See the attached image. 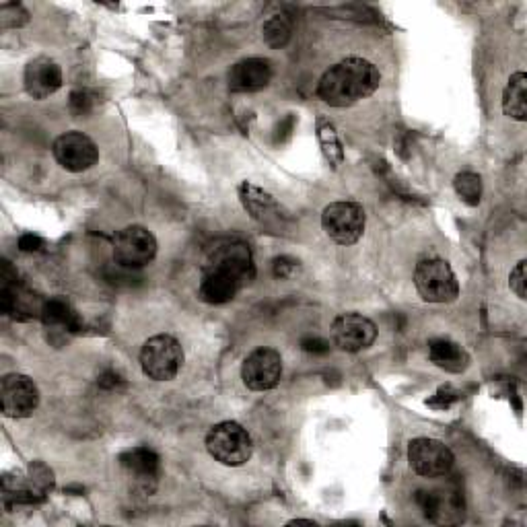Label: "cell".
<instances>
[{
    "instance_id": "4dcf8cb0",
    "label": "cell",
    "mask_w": 527,
    "mask_h": 527,
    "mask_svg": "<svg viewBox=\"0 0 527 527\" xmlns=\"http://www.w3.org/2000/svg\"><path fill=\"white\" fill-rule=\"evenodd\" d=\"M297 270H299V262L295 258H289V256H280L272 262V274L280 280L293 278Z\"/></svg>"
},
{
    "instance_id": "d4e9b609",
    "label": "cell",
    "mask_w": 527,
    "mask_h": 527,
    "mask_svg": "<svg viewBox=\"0 0 527 527\" xmlns=\"http://www.w3.org/2000/svg\"><path fill=\"white\" fill-rule=\"evenodd\" d=\"M103 276L110 285H116V287H134L140 283V280H143V274H140L138 268L124 266L116 260L103 268Z\"/></svg>"
},
{
    "instance_id": "484cf974",
    "label": "cell",
    "mask_w": 527,
    "mask_h": 527,
    "mask_svg": "<svg viewBox=\"0 0 527 527\" xmlns=\"http://www.w3.org/2000/svg\"><path fill=\"white\" fill-rule=\"evenodd\" d=\"M68 108L77 118L89 116L95 108V95L91 91H85V89L73 91L70 93V99H68Z\"/></svg>"
},
{
    "instance_id": "f1b7e54d",
    "label": "cell",
    "mask_w": 527,
    "mask_h": 527,
    "mask_svg": "<svg viewBox=\"0 0 527 527\" xmlns=\"http://www.w3.org/2000/svg\"><path fill=\"white\" fill-rule=\"evenodd\" d=\"M458 400H460V394L455 392L451 385H443V388H439V392L431 400H427V406H431L435 410H447Z\"/></svg>"
},
{
    "instance_id": "d6986e66",
    "label": "cell",
    "mask_w": 527,
    "mask_h": 527,
    "mask_svg": "<svg viewBox=\"0 0 527 527\" xmlns=\"http://www.w3.org/2000/svg\"><path fill=\"white\" fill-rule=\"evenodd\" d=\"M239 289L241 285L233 276L217 270H202L198 297L208 305H225L235 299Z\"/></svg>"
},
{
    "instance_id": "8fae6325",
    "label": "cell",
    "mask_w": 527,
    "mask_h": 527,
    "mask_svg": "<svg viewBox=\"0 0 527 527\" xmlns=\"http://www.w3.org/2000/svg\"><path fill=\"white\" fill-rule=\"evenodd\" d=\"M52 153L60 167H64L66 171H73V173L91 169L99 159L97 145L83 132L60 134L54 140Z\"/></svg>"
},
{
    "instance_id": "1f68e13d",
    "label": "cell",
    "mask_w": 527,
    "mask_h": 527,
    "mask_svg": "<svg viewBox=\"0 0 527 527\" xmlns=\"http://www.w3.org/2000/svg\"><path fill=\"white\" fill-rule=\"evenodd\" d=\"M44 248V239L33 235V233H25L21 235L19 239V250L21 252H27V254H33V252H40Z\"/></svg>"
},
{
    "instance_id": "30bf717a",
    "label": "cell",
    "mask_w": 527,
    "mask_h": 527,
    "mask_svg": "<svg viewBox=\"0 0 527 527\" xmlns=\"http://www.w3.org/2000/svg\"><path fill=\"white\" fill-rule=\"evenodd\" d=\"M0 402L7 418H27L40 406V390L31 377L9 373L0 381Z\"/></svg>"
},
{
    "instance_id": "4fadbf2b",
    "label": "cell",
    "mask_w": 527,
    "mask_h": 527,
    "mask_svg": "<svg viewBox=\"0 0 527 527\" xmlns=\"http://www.w3.org/2000/svg\"><path fill=\"white\" fill-rule=\"evenodd\" d=\"M414 501L431 523H458L464 519V501L453 490H418Z\"/></svg>"
},
{
    "instance_id": "ba28073f",
    "label": "cell",
    "mask_w": 527,
    "mask_h": 527,
    "mask_svg": "<svg viewBox=\"0 0 527 527\" xmlns=\"http://www.w3.org/2000/svg\"><path fill=\"white\" fill-rule=\"evenodd\" d=\"M410 468L423 478H441L453 468V451L439 439L418 437L408 445Z\"/></svg>"
},
{
    "instance_id": "ac0fdd59",
    "label": "cell",
    "mask_w": 527,
    "mask_h": 527,
    "mask_svg": "<svg viewBox=\"0 0 527 527\" xmlns=\"http://www.w3.org/2000/svg\"><path fill=\"white\" fill-rule=\"evenodd\" d=\"M40 320L44 322V326L52 334H56L60 338L77 334L83 328V320H81L79 311L73 307V303H70L66 297L46 299Z\"/></svg>"
},
{
    "instance_id": "52a82bcc",
    "label": "cell",
    "mask_w": 527,
    "mask_h": 527,
    "mask_svg": "<svg viewBox=\"0 0 527 527\" xmlns=\"http://www.w3.org/2000/svg\"><path fill=\"white\" fill-rule=\"evenodd\" d=\"M157 256V239L143 225H128L114 237V260L130 266L143 268Z\"/></svg>"
},
{
    "instance_id": "cb8c5ba5",
    "label": "cell",
    "mask_w": 527,
    "mask_h": 527,
    "mask_svg": "<svg viewBox=\"0 0 527 527\" xmlns=\"http://www.w3.org/2000/svg\"><path fill=\"white\" fill-rule=\"evenodd\" d=\"M453 190L468 206H478L482 200V178L474 171H462L455 175Z\"/></svg>"
},
{
    "instance_id": "836d02e7",
    "label": "cell",
    "mask_w": 527,
    "mask_h": 527,
    "mask_svg": "<svg viewBox=\"0 0 527 527\" xmlns=\"http://www.w3.org/2000/svg\"><path fill=\"white\" fill-rule=\"evenodd\" d=\"M120 383H124V379L116 371H105L99 377V385H101V388H105V390H116Z\"/></svg>"
},
{
    "instance_id": "7c38bea8",
    "label": "cell",
    "mask_w": 527,
    "mask_h": 527,
    "mask_svg": "<svg viewBox=\"0 0 527 527\" xmlns=\"http://www.w3.org/2000/svg\"><path fill=\"white\" fill-rule=\"evenodd\" d=\"M377 338V326L361 313H342L332 324V340L346 353H361Z\"/></svg>"
},
{
    "instance_id": "603a6c76",
    "label": "cell",
    "mask_w": 527,
    "mask_h": 527,
    "mask_svg": "<svg viewBox=\"0 0 527 527\" xmlns=\"http://www.w3.org/2000/svg\"><path fill=\"white\" fill-rule=\"evenodd\" d=\"M293 33L291 19L287 15H274L262 27V38L270 48H283L289 44Z\"/></svg>"
},
{
    "instance_id": "4316f807",
    "label": "cell",
    "mask_w": 527,
    "mask_h": 527,
    "mask_svg": "<svg viewBox=\"0 0 527 527\" xmlns=\"http://www.w3.org/2000/svg\"><path fill=\"white\" fill-rule=\"evenodd\" d=\"M29 21V13L23 5H3L0 7V23L3 27H23Z\"/></svg>"
},
{
    "instance_id": "9c48e42d",
    "label": "cell",
    "mask_w": 527,
    "mask_h": 527,
    "mask_svg": "<svg viewBox=\"0 0 527 527\" xmlns=\"http://www.w3.org/2000/svg\"><path fill=\"white\" fill-rule=\"evenodd\" d=\"M283 377V357L274 348H256L245 357L241 367V379L252 392L274 390Z\"/></svg>"
},
{
    "instance_id": "6da1fadb",
    "label": "cell",
    "mask_w": 527,
    "mask_h": 527,
    "mask_svg": "<svg viewBox=\"0 0 527 527\" xmlns=\"http://www.w3.org/2000/svg\"><path fill=\"white\" fill-rule=\"evenodd\" d=\"M379 68L359 56H350L330 66L318 83V95L332 108H348L377 91Z\"/></svg>"
},
{
    "instance_id": "e0dca14e",
    "label": "cell",
    "mask_w": 527,
    "mask_h": 527,
    "mask_svg": "<svg viewBox=\"0 0 527 527\" xmlns=\"http://www.w3.org/2000/svg\"><path fill=\"white\" fill-rule=\"evenodd\" d=\"M272 79V66L264 58H245L231 66L229 70V89L233 93H254L268 87Z\"/></svg>"
},
{
    "instance_id": "e575fe53",
    "label": "cell",
    "mask_w": 527,
    "mask_h": 527,
    "mask_svg": "<svg viewBox=\"0 0 527 527\" xmlns=\"http://www.w3.org/2000/svg\"><path fill=\"white\" fill-rule=\"evenodd\" d=\"M287 525H315V521H311V519H291Z\"/></svg>"
},
{
    "instance_id": "9a60e30c",
    "label": "cell",
    "mask_w": 527,
    "mask_h": 527,
    "mask_svg": "<svg viewBox=\"0 0 527 527\" xmlns=\"http://www.w3.org/2000/svg\"><path fill=\"white\" fill-rule=\"evenodd\" d=\"M23 85L29 97L48 99L62 87V68L48 56H40L25 66Z\"/></svg>"
},
{
    "instance_id": "44dd1931",
    "label": "cell",
    "mask_w": 527,
    "mask_h": 527,
    "mask_svg": "<svg viewBox=\"0 0 527 527\" xmlns=\"http://www.w3.org/2000/svg\"><path fill=\"white\" fill-rule=\"evenodd\" d=\"M503 112L511 120L525 122L527 120V77L525 73H515L507 81L503 91Z\"/></svg>"
},
{
    "instance_id": "5bb4252c",
    "label": "cell",
    "mask_w": 527,
    "mask_h": 527,
    "mask_svg": "<svg viewBox=\"0 0 527 527\" xmlns=\"http://www.w3.org/2000/svg\"><path fill=\"white\" fill-rule=\"evenodd\" d=\"M120 464L134 480L136 488H143L145 493H153L155 484L161 476V458L151 447H134L120 455Z\"/></svg>"
},
{
    "instance_id": "277c9868",
    "label": "cell",
    "mask_w": 527,
    "mask_h": 527,
    "mask_svg": "<svg viewBox=\"0 0 527 527\" xmlns=\"http://www.w3.org/2000/svg\"><path fill=\"white\" fill-rule=\"evenodd\" d=\"M184 365V348L173 336L159 334L140 350V367L153 381H171Z\"/></svg>"
},
{
    "instance_id": "8992f818",
    "label": "cell",
    "mask_w": 527,
    "mask_h": 527,
    "mask_svg": "<svg viewBox=\"0 0 527 527\" xmlns=\"http://www.w3.org/2000/svg\"><path fill=\"white\" fill-rule=\"evenodd\" d=\"M202 270H217L233 276L241 287L250 285L256 276V264L252 250L243 241H223L210 250Z\"/></svg>"
},
{
    "instance_id": "7a4b0ae2",
    "label": "cell",
    "mask_w": 527,
    "mask_h": 527,
    "mask_svg": "<svg viewBox=\"0 0 527 527\" xmlns=\"http://www.w3.org/2000/svg\"><path fill=\"white\" fill-rule=\"evenodd\" d=\"M206 449L210 458L227 468L248 464L254 453V439L250 431L233 420L215 425L206 435Z\"/></svg>"
},
{
    "instance_id": "83f0119b",
    "label": "cell",
    "mask_w": 527,
    "mask_h": 527,
    "mask_svg": "<svg viewBox=\"0 0 527 527\" xmlns=\"http://www.w3.org/2000/svg\"><path fill=\"white\" fill-rule=\"evenodd\" d=\"M509 287L521 301L527 299V260L517 262V266L511 270Z\"/></svg>"
},
{
    "instance_id": "ffe728a7",
    "label": "cell",
    "mask_w": 527,
    "mask_h": 527,
    "mask_svg": "<svg viewBox=\"0 0 527 527\" xmlns=\"http://www.w3.org/2000/svg\"><path fill=\"white\" fill-rule=\"evenodd\" d=\"M429 357L431 361L449 373H462L468 367V355L460 344L447 338H435L429 342Z\"/></svg>"
},
{
    "instance_id": "2e32d148",
    "label": "cell",
    "mask_w": 527,
    "mask_h": 527,
    "mask_svg": "<svg viewBox=\"0 0 527 527\" xmlns=\"http://www.w3.org/2000/svg\"><path fill=\"white\" fill-rule=\"evenodd\" d=\"M237 192H239V200H241L243 208L248 210V215L256 223H260L262 227L274 229L280 225V221H283L278 202L266 190H262L250 182H241Z\"/></svg>"
},
{
    "instance_id": "7402d4cb",
    "label": "cell",
    "mask_w": 527,
    "mask_h": 527,
    "mask_svg": "<svg viewBox=\"0 0 527 527\" xmlns=\"http://www.w3.org/2000/svg\"><path fill=\"white\" fill-rule=\"evenodd\" d=\"M318 140H320V147H322V153H324L328 165L332 169H340V165L344 163V147L340 143L338 132H336L332 122H328L324 118L318 120Z\"/></svg>"
},
{
    "instance_id": "d6a6232c",
    "label": "cell",
    "mask_w": 527,
    "mask_h": 527,
    "mask_svg": "<svg viewBox=\"0 0 527 527\" xmlns=\"http://www.w3.org/2000/svg\"><path fill=\"white\" fill-rule=\"evenodd\" d=\"M293 130H295V118L287 116L283 122L278 124L276 132H274V143H285V140L291 138Z\"/></svg>"
},
{
    "instance_id": "f546056e",
    "label": "cell",
    "mask_w": 527,
    "mask_h": 527,
    "mask_svg": "<svg viewBox=\"0 0 527 527\" xmlns=\"http://www.w3.org/2000/svg\"><path fill=\"white\" fill-rule=\"evenodd\" d=\"M301 350L307 355H326L330 353V342L318 334H307L301 338Z\"/></svg>"
},
{
    "instance_id": "5b68a950",
    "label": "cell",
    "mask_w": 527,
    "mask_h": 527,
    "mask_svg": "<svg viewBox=\"0 0 527 527\" xmlns=\"http://www.w3.org/2000/svg\"><path fill=\"white\" fill-rule=\"evenodd\" d=\"M365 225H367L365 208L350 200L332 202L322 213V227L326 235L338 245L357 243L365 233Z\"/></svg>"
},
{
    "instance_id": "3957f363",
    "label": "cell",
    "mask_w": 527,
    "mask_h": 527,
    "mask_svg": "<svg viewBox=\"0 0 527 527\" xmlns=\"http://www.w3.org/2000/svg\"><path fill=\"white\" fill-rule=\"evenodd\" d=\"M414 287L429 303H451L460 295L458 276L445 260L429 258L416 264Z\"/></svg>"
}]
</instances>
